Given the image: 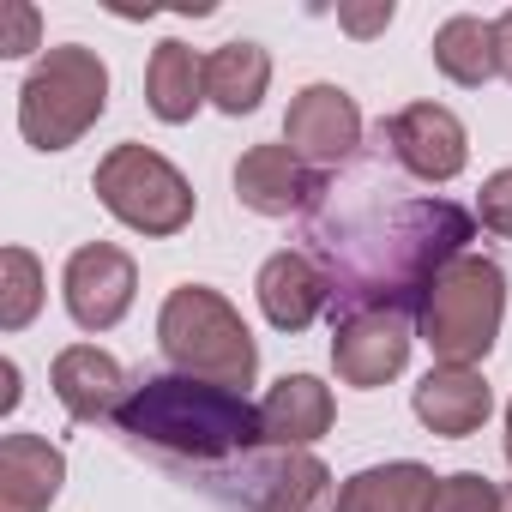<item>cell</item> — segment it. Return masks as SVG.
I'll return each instance as SVG.
<instances>
[{
    "label": "cell",
    "instance_id": "1",
    "mask_svg": "<svg viewBox=\"0 0 512 512\" xmlns=\"http://www.w3.org/2000/svg\"><path fill=\"white\" fill-rule=\"evenodd\" d=\"M115 422L121 434L193 464L247 458L260 446V404H247V392H229L193 374H145L139 386H127Z\"/></svg>",
    "mask_w": 512,
    "mask_h": 512
},
{
    "label": "cell",
    "instance_id": "2",
    "mask_svg": "<svg viewBox=\"0 0 512 512\" xmlns=\"http://www.w3.org/2000/svg\"><path fill=\"white\" fill-rule=\"evenodd\" d=\"M157 344L175 374H193V380H211L229 392H247L253 374H260V344H253L247 320L211 284H175L163 296Z\"/></svg>",
    "mask_w": 512,
    "mask_h": 512
},
{
    "label": "cell",
    "instance_id": "3",
    "mask_svg": "<svg viewBox=\"0 0 512 512\" xmlns=\"http://www.w3.org/2000/svg\"><path fill=\"white\" fill-rule=\"evenodd\" d=\"M506 320V272L482 253H458L452 266H440L416 302V338L434 350L446 368H476Z\"/></svg>",
    "mask_w": 512,
    "mask_h": 512
},
{
    "label": "cell",
    "instance_id": "4",
    "mask_svg": "<svg viewBox=\"0 0 512 512\" xmlns=\"http://www.w3.org/2000/svg\"><path fill=\"white\" fill-rule=\"evenodd\" d=\"M109 109V67L85 43L49 49L31 79L19 85V133L31 151H67L79 145Z\"/></svg>",
    "mask_w": 512,
    "mask_h": 512
},
{
    "label": "cell",
    "instance_id": "5",
    "mask_svg": "<svg viewBox=\"0 0 512 512\" xmlns=\"http://www.w3.org/2000/svg\"><path fill=\"white\" fill-rule=\"evenodd\" d=\"M91 187H97V199H103V211H109L115 223H127L133 235H151V241L181 235V229L193 223V211H199L193 181H187L163 151L133 145V139H127V145H109V157L97 163Z\"/></svg>",
    "mask_w": 512,
    "mask_h": 512
},
{
    "label": "cell",
    "instance_id": "6",
    "mask_svg": "<svg viewBox=\"0 0 512 512\" xmlns=\"http://www.w3.org/2000/svg\"><path fill=\"white\" fill-rule=\"evenodd\" d=\"M416 344V314L410 308H350L332 326V368L344 386L374 392L404 374Z\"/></svg>",
    "mask_w": 512,
    "mask_h": 512
},
{
    "label": "cell",
    "instance_id": "7",
    "mask_svg": "<svg viewBox=\"0 0 512 512\" xmlns=\"http://www.w3.org/2000/svg\"><path fill=\"white\" fill-rule=\"evenodd\" d=\"M217 482H235L229 500L247 506V512H320L326 494H332V470L314 452H290V446L247 452L241 470L217 476Z\"/></svg>",
    "mask_w": 512,
    "mask_h": 512
},
{
    "label": "cell",
    "instance_id": "8",
    "mask_svg": "<svg viewBox=\"0 0 512 512\" xmlns=\"http://www.w3.org/2000/svg\"><path fill=\"white\" fill-rule=\"evenodd\" d=\"M133 290H139V266L115 241H85L61 272V296H67V314H73L79 332L121 326L127 308H133Z\"/></svg>",
    "mask_w": 512,
    "mask_h": 512
},
{
    "label": "cell",
    "instance_id": "9",
    "mask_svg": "<svg viewBox=\"0 0 512 512\" xmlns=\"http://www.w3.org/2000/svg\"><path fill=\"white\" fill-rule=\"evenodd\" d=\"M380 133H386L398 169L416 175V181H428V187L458 181L464 163H470V133H464V121H458L446 103H410V109H398Z\"/></svg>",
    "mask_w": 512,
    "mask_h": 512
},
{
    "label": "cell",
    "instance_id": "10",
    "mask_svg": "<svg viewBox=\"0 0 512 512\" xmlns=\"http://www.w3.org/2000/svg\"><path fill=\"white\" fill-rule=\"evenodd\" d=\"M284 145L308 163V169H338L356 145H362V109L344 85H302L290 97L284 115Z\"/></svg>",
    "mask_w": 512,
    "mask_h": 512
},
{
    "label": "cell",
    "instance_id": "11",
    "mask_svg": "<svg viewBox=\"0 0 512 512\" xmlns=\"http://www.w3.org/2000/svg\"><path fill=\"white\" fill-rule=\"evenodd\" d=\"M235 199L260 217H296V211H314L326 199V181L290 145H253L235 163Z\"/></svg>",
    "mask_w": 512,
    "mask_h": 512
},
{
    "label": "cell",
    "instance_id": "12",
    "mask_svg": "<svg viewBox=\"0 0 512 512\" xmlns=\"http://www.w3.org/2000/svg\"><path fill=\"white\" fill-rule=\"evenodd\" d=\"M253 290H260V314L278 332H308L326 314V302H332L326 266L314 260V253H302V247L272 253V260L260 266V278H253Z\"/></svg>",
    "mask_w": 512,
    "mask_h": 512
},
{
    "label": "cell",
    "instance_id": "13",
    "mask_svg": "<svg viewBox=\"0 0 512 512\" xmlns=\"http://www.w3.org/2000/svg\"><path fill=\"white\" fill-rule=\"evenodd\" d=\"M410 410H416V422H422L428 434H440V440H470V434L494 416V392H488L482 368H446V362H434V368L416 380Z\"/></svg>",
    "mask_w": 512,
    "mask_h": 512
},
{
    "label": "cell",
    "instance_id": "14",
    "mask_svg": "<svg viewBox=\"0 0 512 512\" xmlns=\"http://www.w3.org/2000/svg\"><path fill=\"white\" fill-rule=\"evenodd\" d=\"M338 422V404H332V386L314 380V374H284L266 398H260V446H290V452H308L314 440H326Z\"/></svg>",
    "mask_w": 512,
    "mask_h": 512
},
{
    "label": "cell",
    "instance_id": "15",
    "mask_svg": "<svg viewBox=\"0 0 512 512\" xmlns=\"http://www.w3.org/2000/svg\"><path fill=\"white\" fill-rule=\"evenodd\" d=\"M49 386H55V398H61V410H67L73 422H103V416H115L121 398H127L121 362H115L109 350H97V344H67V350L55 356V368H49Z\"/></svg>",
    "mask_w": 512,
    "mask_h": 512
},
{
    "label": "cell",
    "instance_id": "16",
    "mask_svg": "<svg viewBox=\"0 0 512 512\" xmlns=\"http://www.w3.org/2000/svg\"><path fill=\"white\" fill-rule=\"evenodd\" d=\"M67 482V452L43 434L0 440V512H49Z\"/></svg>",
    "mask_w": 512,
    "mask_h": 512
},
{
    "label": "cell",
    "instance_id": "17",
    "mask_svg": "<svg viewBox=\"0 0 512 512\" xmlns=\"http://www.w3.org/2000/svg\"><path fill=\"white\" fill-rule=\"evenodd\" d=\"M434 482H440V476H434L428 464H416V458L368 464V470H356V476L338 488L332 512H428Z\"/></svg>",
    "mask_w": 512,
    "mask_h": 512
},
{
    "label": "cell",
    "instance_id": "18",
    "mask_svg": "<svg viewBox=\"0 0 512 512\" xmlns=\"http://www.w3.org/2000/svg\"><path fill=\"white\" fill-rule=\"evenodd\" d=\"M145 103H151V115H157L163 127L193 121L199 103H211V97H205V55L187 49V43H175V37L157 43V49H151V67H145Z\"/></svg>",
    "mask_w": 512,
    "mask_h": 512
},
{
    "label": "cell",
    "instance_id": "19",
    "mask_svg": "<svg viewBox=\"0 0 512 512\" xmlns=\"http://www.w3.org/2000/svg\"><path fill=\"white\" fill-rule=\"evenodd\" d=\"M266 85H272V55L260 43L235 37V43H223V49L205 55V97L223 115H253L260 97H266Z\"/></svg>",
    "mask_w": 512,
    "mask_h": 512
},
{
    "label": "cell",
    "instance_id": "20",
    "mask_svg": "<svg viewBox=\"0 0 512 512\" xmlns=\"http://www.w3.org/2000/svg\"><path fill=\"white\" fill-rule=\"evenodd\" d=\"M434 67L452 79V85H464V91H476V85H488L494 73H500V49H494V19H476V13H452L440 31H434Z\"/></svg>",
    "mask_w": 512,
    "mask_h": 512
},
{
    "label": "cell",
    "instance_id": "21",
    "mask_svg": "<svg viewBox=\"0 0 512 512\" xmlns=\"http://www.w3.org/2000/svg\"><path fill=\"white\" fill-rule=\"evenodd\" d=\"M43 308V260L31 247L0 253V332H25Z\"/></svg>",
    "mask_w": 512,
    "mask_h": 512
},
{
    "label": "cell",
    "instance_id": "22",
    "mask_svg": "<svg viewBox=\"0 0 512 512\" xmlns=\"http://www.w3.org/2000/svg\"><path fill=\"white\" fill-rule=\"evenodd\" d=\"M428 512H500V482H488L482 470H452L434 482Z\"/></svg>",
    "mask_w": 512,
    "mask_h": 512
},
{
    "label": "cell",
    "instance_id": "23",
    "mask_svg": "<svg viewBox=\"0 0 512 512\" xmlns=\"http://www.w3.org/2000/svg\"><path fill=\"white\" fill-rule=\"evenodd\" d=\"M476 217H482L488 235H506V241H512V169H494V175L482 181V193H476Z\"/></svg>",
    "mask_w": 512,
    "mask_h": 512
},
{
    "label": "cell",
    "instance_id": "24",
    "mask_svg": "<svg viewBox=\"0 0 512 512\" xmlns=\"http://www.w3.org/2000/svg\"><path fill=\"white\" fill-rule=\"evenodd\" d=\"M392 13H398L392 0H380V7H338V25H344L350 37H362V43H368V37H380V31L392 25Z\"/></svg>",
    "mask_w": 512,
    "mask_h": 512
},
{
    "label": "cell",
    "instance_id": "25",
    "mask_svg": "<svg viewBox=\"0 0 512 512\" xmlns=\"http://www.w3.org/2000/svg\"><path fill=\"white\" fill-rule=\"evenodd\" d=\"M31 37H37V13L19 7V13H13V43L0 49V55H31Z\"/></svg>",
    "mask_w": 512,
    "mask_h": 512
},
{
    "label": "cell",
    "instance_id": "26",
    "mask_svg": "<svg viewBox=\"0 0 512 512\" xmlns=\"http://www.w3.org/2000/svg\"><path fill=\"white\" fill-rule=\"evenodd\" d=\"M494 49H500V79L512 85V7L494 19Z\"/></svg>",
    "mask_w": 512,
    "mask_h": 512
},
{
    "label": "cell",
    "instance_id": "27",
    "mask_svg": "<svg viewBox=\"0 0 512 512\" xmlns=\"http://www.w3.org/2000/svg\"><path fill=\"white\" fill-rule=\"evenodd\" d=\"M0 380H7V392H0V410L19 404V362H0Z\"/></svg>",
    "mask_w": 512,
    "mask_h": 512
},
{
    "label": "cell",
    "instance_id": "28",
    "mask_svg": "<svg viewBox=\"0 0 512 512\" xmlns=\"http://www.w3.org/2000/svg\"><path fill=\"white\" fill-rule=\"evenodd\" d=\"M506 464H512V404H506Z\"/></svg>",
    "mask_w": 512,
    "mask_h": 512
},
{
    "label": "cell",
    "instance_id": "29",
    "mask_svg": "<svg viewBox=\"0 0 512 512\" xmlns=\"http://www.w3.org/2000/svg\"><path fill=\"white\" fill-rule=\"evenodd\" d=\"M500 512H512V482H506V488H500Z\"/></svg>",
    "mask_w": 512,
    "mask_h": 512
}]
</instances>
